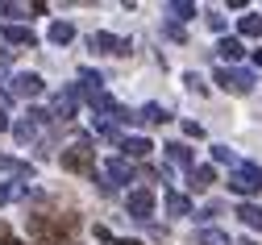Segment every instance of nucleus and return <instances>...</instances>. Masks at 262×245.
I'll list each match as a JSON object with an SVG mask.
<instances>
[{"label": "nucleus", "instance_id": "obj_7", "mask_svg": "<svg viewBox=\"0 0 262 245\" xmlns=\"http://www.w3.org/2000/svg\"><path fill=\"white\" fill-rule=\"evenodd\" d=\"M42 75H34V71H21V75H13V87H9V96H21V100H34V96H42Z\"/></svg>", "mask_w": 262, "mask_h": 245}, {"label": "nucleus", "instance_id": "obj_18", "mask_svg": "<svg viewBox=\"0 0 262 245\" xmlns=\"http://www.w3.org/2000/svg\"><path fill=\"white\" fill-rule=\"evenodd\" d=\"M237 216H242L246 229H254V233L262 229V208H258V204H242V208H237Z\"/></svg>", "mask_w": 262, "mask_h": 245}, {"label": "nucleus", "instance_id": "obj_16", "mask_svg": "<svg viewBox=\"0 0 262 245\" xmlns=\"http://www.w3.org/2000/svg\"><path fill=\"white\" fill-rule=\"evenodd\" d=\"M237 33L242 38H262V13H246L237 21Z\"/></svg>", "mask_w": 262, "mask_h": 245}, {"label": "nucleus", "instance_id": "obj_22", "mask_svg": "<svg viewBox=\"0 0 262 245\" xmlns=\"http://www.w3.org/2000/svg\"><path fill=\"white\" fill-rule=\"evenodd\" d=\"M167 212H171V216H187V212H191L187 195H179V191H167Z\"/></svg>", "mask_w": 262, "mask_h": 245}, {"label": "nucleus", "instance_id": "obj_12", "mask_svg": "<svg viewBox=\"0 0 262 245\" xmlns=\"http://www.w3.org/2000/svg\"><path fill=\"white\" fill-rule=\"evenodd\" d=\"M104 174H108L113 183H129V179H134V166H129L125 158H108L104 162Z\"/></svg>", "mask_w": 262, "mask_h": 245}, {"label": "nucleus", "instance_id": "obj_6", "mask_svg": "<svg viewBox=\"0 0 262 245\" xmlns=\"http://www.w3.org/2000/svg\"><path fill=\"white\" fill-rule=\"evenodd\" d=\"M125 208H129V216H134V220H150V216H154V191H150V187L129 191V195H125Z\"/></svg>", "mask_w": 262, "mask_h": 245}, {"label": "nucleus", "instance_id": "obj_20", "mask_svg": "<svg viewBox=\"0 0 262 245\" xmlns=\"http://www.w3.org/2000/svg\"><path fill=\"white\" fill-rule=\"evenodd\" d=\"M121 150L129 154V158H150V142H146V137H129V142H121Z\"/></svg>", "mask_w": 262, "mask_h": 245}, {"label": "nucleus", "instance_id": "obj_17", "mask_svg": "<svg viewBox=\"0 0 262 245\" xmlns=\"http://www.w3.org/2000/svg\"><path fill=\"white\" fill-rule=\"evenodd\" d=\"M191 245H233V241H229V233H221V229H200L191 237Z\"/></svg>", "mask_w": 262, "mask_h": 245}, {"label": "nucleus", "instance_id": "obj_15", "mask_svg": "<svg viewBox=\"0 0 262 245\" xmlns=\"http://www.w3.org/2000/svg\"><path fill=\"white\" fill-rule=\"evenodd\" d=\"M216 54H221L225 62H242V54H246V46H242V38H221V46H216Z\"/></svg>", "mask_w": 262, "mask_h": 245}, {"label": "nucleus", "instance_id": "obj_1", "mask_svg": "<svg viewBox=\"0 0 262 245\" xmlns=\"http://www.w3.org/2000/svg\"><path fill=\"white\" fill-rule=\"evenodd\" d=\"M75 229H79V216L75 212H62V216L34 212V216H29V233H34V241H46V245H71V233Z\"/></svg>", "mask_w": 262, "mask_h": 245}, {"label": "nucleus", "instance_id": "obj_8", "mask_svg": "<svg viewBox=\"0 0 262 245\" xmlns=\"http://www.w3.org/2000/svg\"><path fill=\"white\" fill-rule=\"evenodd\" d=\"M88 46H92L96 54H129V50H134V42L113 38V33H92V38H88Z\"/></svg>", "mask_w": 262, "mask_h": 245}, {"label": "nucleus", "instance_id": "obj_23", "mask_svg": "<svg viewBox=\"0 0 262 245\" xmlns=\"http://www.w3.org/2000/svg\"><path fill=\"white\" fill-rule=\"evenodd\" d=\"M167 158L179 162V166H191V150H187L183 142H171V146H167Z\"/></svg>", "mask_w": 262, "mask_h": 245}, {"label": "nucleus", "instance_id": "obj_21", "mask_svg": "<svg viewBox=\"0 0 262 245\" xmlns=\"http://www.w3.org/2000/svg\"><path fill=\"white\" fill-rule=\"evenodd\" d=\"M29 191H34L29 183H0V204H9V199H25Z\"/></svg>", "mask_w": 262, "mask_h": 245}, {"label": "nucleus", "instance_id": "obj_27", "mask_svg": "<svg viewBox=\"0 0 262 245\" xmlns=\"http://www.w3.org/2000/svg\"><path fill=\"white\" fill-rule=\"evenodd\" d=\"M0 13H5V17H25L29 9H25V5H5V9H0Z\"/></svg>", "mask_w": 262, "mask_h": 245}, {"label": "nucleus", "instance_id": "obj_28", "mask_svg": "<svg viewBox=\"0 0 262 245\" xmlns=\"http://www.w3.org/2000/svg\"><path fill=\"white\" fill-rule=\"evenodd\" d=\"M187 87H191V92H204V79L195 75V71H187Z\"/></svg>", "mask_w": 262, "mask_h": 245}, {"label": "nucleus", "instance_id": "obj_30", "mask_svg": "<svg viewBox=\"0 0 262 245\" xmlns=\"http://www.w3.org/2000/svg\"><path fill=\"white\" fill-rule=\"evenodd\" d=\"M5 129H9V113H5V108H0V133H5Z\"/></svg>", "mask_w": 262, "mask_h": 245}, {"label": "nucleus", "instance_id": "obj_10", "mask_svg": "<svg viewBox=\"0 0 262 245\" xmlns=\"http://www.w3.org/2000/svg\"><path fill=\"white\" fill-rule=\"evenodd\" d=\"M9 179H29V162H17L9 154H0V183H9Z\"/></svg>", "mask_w": 262, "mask_h": 245}, {"label": "nucleus", "instance_id": "obj_26", "mask_svg": "<svg viewBox=\"0 0 262 245\" xmlns=\"http://www.w3.org/2000/svg\"><path fill=\"white\" fill-rule=\"evenodd\" d=\"M212 158L216 162H233V150H229V146H212Z\"/></svg>", "mask_w": 262, "mask_h": 245}, {"label": "nucleus", "instance_id": "obj_14", "mask_svg": "<svg viewBox=\"0 0 262 245\" xmlns=\"http://www.w3.org/2000/svg\"><path fill=\"white\" fill-rule=\"evenodd\" d=\"M212 183H216V170L212 166H191V183H187L191 191H208Z\"/></svg>", "mask_w": 262, "mask_h": 245}, {"label": "nucleus", "instance_id": "obj_11", "mask_svg": "<svg viewBox=\"0 0 262 245\" xmlns=\"http://www.w3.org/2000/svg\"><path fill=\"white\" fill-rule=\"evenodd\" d=\"M9 46H38V38H34V29L29 25H5V33H0Z\"/></svg>", "mask_w": 262, "mask_h": 245}, {"label": "nucleus", "instance_id": "obj_24", "mask_svg": "<svg viewBox=\"0 0 262 245\" xmlns=\"http://www.w3.org/2000/svg\"><path fill=\"white\" fill-rule=\"evenodd\" d=\"M167 13H171L175 21H187V17H195V5H187V0H171Z\"/></svg>", "mask_w": 262, "mask_h": 245}, {"label": "nucleus", "instance_id": "obj_29", "mask_svg": "<svg viewBox=\"0 0 262 245\" xmlns=\"http://www.w3.org/2000/svg\"><path fill=\"white\" fill-rule=\"evenodd\" d=\"M9 79V58H0V83Z\"/></svg>", "mask_w": 262, "mask_h": 245}, {"label": "nucleus", "instance_id": "obj_4", "mask_svg": "<svg viewBox=\"0 0 262 245\" xmlns=\"http://www.w3.org/2000/svg\"><path fill=\"white\" fill-rule=\"evenodd\" d=\"M216 83L233 96H250L254 92V71H242V66H221L216 71Z\"/></svg>", "mask_w": 262, "mask_h": 245}, {"label": "nucleus", "instance_id": "obj_25", "mask_svg": "<svg viewBox=\"0 0 262 245\" xmlns=\"http://www.w3.org/2000/svg\"><path fill=\"white\" fill-rule=\"evenodd\" d=\"M0 245H29V241H21V237H13V233H9V225L0 220Z\"/></svg>", "mask_w": 262, "mask_h": 245}, {"label": "nucleus", "instance_id": "obj_9", "mask_svg": "<svg viewBox=\"0 0 262 245\" xmlns=\"http://www.w3.org/2000/svg\"><path fill=\"white\" fill-rule=\"evenodd\" d=\"M75 100H79V87L58 92V96H54V117H58V121H71V117H75Z\"/></svg>", "mask_w": 262, "mask_h": 245}, {"label": "nucleus", "instance_id": "obj_32", "mask_svg": "<svg viewBox=\"0 0 262 245\" xmlns=\"http://www.w3.org/2000/svg\"><path fill=\"white\" fill-rule=\"evenodd\" d=\"M237 245H254V241H237Z\"/></svg>", "mask_w": 262, "mask_h": 245}, {"label": "nucleus", "instance_id": "obj_5", "mask_svg": "<svg viewBox=\"0 0 262 245\" xmlns=\"http://www.w3.org/2000/svg\"><path fill=\"white\" fill-rule=\"evenodd\" d=\"M46 117H50L46 108H29V117H21V121L13 125V137H17L21 146H29V142H34V137H38V129L46 125Z\"/></svg>", "mask_w": 262, "mask_h": 245}, {"label": "nucleus", "instance_id": "obj_19", "mask_svg": "<svg viewBox=\"0 0 262 245\" xmlns=\"http://www.w3.org/2000/svg\"><path fill=\"white\" fill-rule=\"evenodd\" d=\"M71 38H75V25H71V21H54V25H50V42H54V46H67Z\"/></svg>", "mask_w": 262, "mask_h": 245}, {"label": "nucleus", "instance_id": "obj_31", "mask_svg": "<svg viewBox=\"0 0 262 245\" xmlns=\"http://www.w3.org/2000/svg\"><path fill=\"white\" fill-rule=\"evenodd\" d=\"M117 245H146V241H129V237H125V241H117Z\"/></svg>", "mask_w": 262, "mask_h": 245}, {"label": "nucleus", "instance_id": "obj_2", "mask_svg": "<svg viewBox=\"0 0 262 245\" xmlns=\"http://www.w3.org/2000/svg\"><path fill=\"white\" fill-rule=\"evenodd\" d=\"M62 170L96 174V150H92V137H75V142L62 150Z\"/></svg>", "mask_w": 262, "mask_h": 245}, {"label": "nucleus", "instance_id": "obj_3", "mask_svg": "<svg viewBox=\"0 0 262 245\" xmlns=\"http://www.w3.org/2000/svg\"><path fill=\"white\" fill-rule=\"evenodd\" d=\"M229 191H237V195L262 191V166H258V162H237L233 174H229Z\"/></svg>", "mask_w": 262, "mask_h": 245}, {"label": "nucleus", "instance_id": "obj_13", "mask_svg": "<svg viewBox=\"0 0 262 245\" xmlns=\"http://www.w3.org/2000/svg\"><path fill=\"white\" fill-rule=\"evenodd\" d=\"M134 121H138V125H167V121H171V113L162 108V104H146V108H142Z\"/></svg>", "mask_w": 262, "mask_h": 245}]
</instances>
